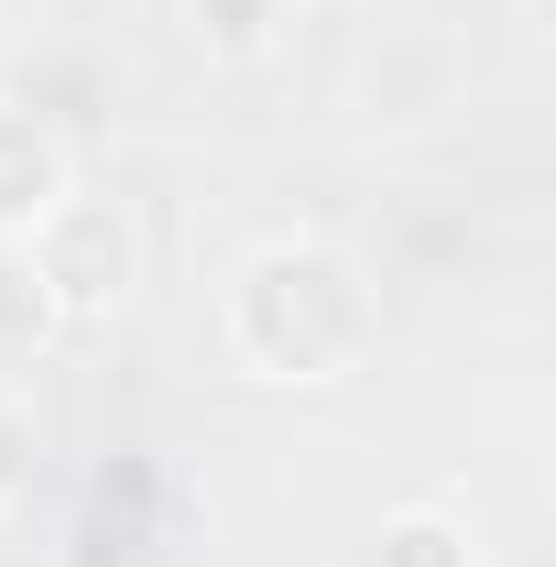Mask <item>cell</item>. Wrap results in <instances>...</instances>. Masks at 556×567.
<instances>
[{
  "label": "cell",
  "mask_w": 556,
  "mask_h": 567,
  "mask_svg": "<svg viewBox=\"0 0 556 567\" xmlns=\"http://www.w3.org/2000/svg\"><path fill=\"white\" fill-rule=\"evenodd\" d=\"M218 328H229L240 371H262V382H349L371 360L382 295L339 240H262L218 295Z\"/></svg>",
  "instance_id": "obj_1"
},
{
  "label": "cell",
  "mask_w": 556,
  "mask_h": 567,
  "mask_svg": "<svg viewBox=\"0 0 556 567\" xmlns=\"http://www.w3.org/2000/svg\"><path fill=\"white\" fill-rule=\"evenodd\" d=\"M66 317H55V295L33 284V262H22V240H0V371H22V360L44 350Z\"/></svg>",
  "instance_id": "obj_5"
},
{
  "label": "cell",
  "mask_w": 556,
  "mask_h": 567,
  "mask_svg": "<svg viewBox=\"0 0 556 567\" xmlns=\"http://www.w3.org/2000/svg\"><path fill=\"white\" fill-rule=\"evenodd\" d=\"M175 11L197 22L208 55H274L284 22H295V0H175Z\"/></svg>",
  "instance_id": "obj_6"
},
{
  "label": "cell",
  "mask_w": 556,
  "mask_h": 567,
  "mask_svg": "<svg viewBox=\"0 0 556 567\" xmlns=\"http://www.w3.org/2000/svg\"><path fill=\"white\" fill-rule=\"evenodd\" d=\"M66 186H76V153H66V132H55L44 110L0 99V240H22V229L55 208Z\"/></svg>",
  "instance_id": "obj_3"
},
{
  "label": "cell",
  "mask_w": 556,
  "mask_h": 567,
  "mask_svg": "<svg viewBox=\"0 0 556 567\" xmlns=\"http://www.w3.org/2000/svg\"><path fill=\"white\" fill-rule=\"evenodd\" d=\"M22 262H33V284L55 295V317L66 328H99V317H121L142 284V218L121 208V197H87V186H66L55 208L22 229Z\"/></svg>",
  "instance_id": "obj_2"
},
{
  "label": "cell",
  "mask_w": 556,
  "mask_h": 567,
  "mask_svg": "<svg viewBox=\"0 0 556 567\" xmlns=\"http://www.w3.org/2000/svg\"><path fill=\"white\" fill-rule=\"evenodd\" d=\"M33 492V415H22V393H0V513H22Z\"/></svg>",
  "instance_id": "obj_7"
},
{
  "label": "cell",
  "mask_w": 556,
  "mask_h": 567,
  "mask_svg": "<svg viewBox=\"0 0 556 567\" xmlns=\"http://www.w3.org/2000/svg\"><path fill=\"white\" fill-rule=\"evenodd\" d=\"M371 567H481V535H470L459 513H436V502H415V513H393V524H382V546H371Z\"/></svg>",
  "instance_id": "obj_4"
}]
</instances>
